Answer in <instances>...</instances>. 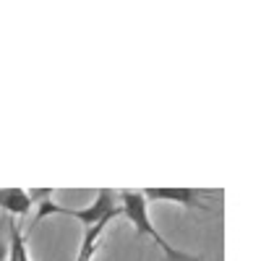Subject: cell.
Returning <instances> with one entry per match:
<instances>
[{
  "instance_id": "obj_3",
  "label": "cell",
  "mask_w": 261,
  "mask_h": 261,
  "mask_svg": "<svg viewBox=\"0 0 261 261\" xmlns=\"http://www.w3.org/2000/svg\"><path fill=\"white\" fill-rule=\"evenodd\" d=\"M206 191L199 188H144L146 201L154 199V201H172V204H180L186 209H196V212H212L209 204H204L199 196H204Z\"/></svg>"
},
{
  "instance_id": "obj_4",
  "label": "cell",
  "mask_w": 261,
  "mask_h": 261,
  "mask_svg": "<svg viewBox=\"0 0 261 261\" xmlns=\"http://www.w3.org/2000/svg\"><path fill=\"white\" fill-rule=\"evenodd\" d=\"M113 220H115V217H107V220H102V222H97V225H92V227H84L76 261H92V258H94V253H97L99 246H102V235H105L107 225H110Z\"/></svg>"
},
{
  "instance_id": "obj_2",
  "label": "cell",
  "mask_w": 261,
  "mask_h": 261,
  "mask_svg": "<svg viewBox=\"0 0 261 261\" xmlns=\"http://www.w3.org/2000/svg\"><path fill=\"white\" fill-rule=\"evenodd\" d=\"M118 199L120 196L113 188H102L89 206H84V209L63 206V217H73V220H79L84 227H92V225L107 220V217H123V206L118 204Z\"/></svg>"
},
{
  "instance_id": "obj_7",
  "label": "cell",
  "mask_w": 261,
  "mask_h": 261,
  "mask_svg": "<svg viewBox=\"0 0 261 261\" xmlns=\"http://www.w3.org/2000/svg\"><path fill=\"white\" fill-rule=\"evenodd\" d=\"M53 196H55L53 188H32V191H29L32 204H39V201H45V199H53Z\"/></svg>"
},
{
  "instance_id": "obj_5",
  "label": "cell",
  "mask_w": 261,
  "mask_h": 261,
  "mask_svg": "<svg viewBox=\"0 0 261 261\" xmlns=\"http://www.w3.org/2000/svg\"><path fill=\"white\" fill-rule=\"evenodd\" d=\"M32 199L29 191L24 188H0V209L11 217H27L32 209Z\"/></svg>"
},
{
  "instance_id": "obj_6",
  "label": "cell",
  "mask_w": 261,
  "mask_h": 261,
  "mask_svg": "<svg viewBox=\"0 0 261 261\" xmlns=\"http://www.w3.org/2000/svg\"><path fill=\"white\" fill-rule=\"evenodd\" d=\"M8 261H32L29 248H27V238L16 225V220H8Z\"/></svg>"
},
{
  "instance_id": "obj_8",
  "label": "cell",
  "mask_w": 261,
  "mask_h": 261,
  "mask_svg": "<svg viewBox=\"0 0 261 261\" xmlns=\"http://www.w3.org/2000/svg\"><path fill=\"white\" fill-rule=\"evenodd\" d=\"M8 258V238L3 235V225H0V261Z\"/></svg>"
},
{
  "instance_id": "obj_1",
  "label": "cell",
  "mask_w": 261,
  "mask_h": 261,
  "mask_svg": "<svg viewBox=\"0 0 261 261\" xmlns=\"http://www.w3.org/2000/svg\"><path fill=\"white\" fill-rule=\"evenodd\" d=\"M120 206H123V217L134 225V230L141 235V238H149V241H154L157 248H162L165 253V261H204V256H196V253H186L175 246H170L162 232L154 227V222H151L149 217V209H146V196L144 191H120Z\"/></svg>"
}]
</instances>
